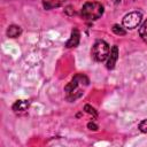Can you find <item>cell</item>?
I'll list each match as a JSON object with an SVG mask.
<instances>
[{"label": "cell", "instance_id": "6da1fadb", "mask_svg": "<svg viewBox=\"0 0 147 147\" xmlns=\"http://www.w3.org/2000/svg\"><path fill=\"white\" fill-rule=\"evenodd\" d=\"M88 85V79L86 76L84 75H76L72 80L70 83L67 84V86L64 87V92H65V98L72 102L75 100H77L78 98H80L84 93L85 87Z\"/></svg>", "mask_w": 147, "mask_h": 147}, {"label": "cell", "instance_id": "7a4b0ae2", "mask_svg": "<svg viewBox=\"0 0 147 147\" xmlns=\"http://www.w3.org/2000/svg\"><path fill=\"white\" fill-rule=\"evenodd\" d=\"M102 14H103V6L96 1L85 2L80 10L82 17L86 21H95L100 18Z\"/></svg>", "mask_w": 147, "mask_h": 147}, {"label": "cell", "instance_id": "3957f363", "mask_svg": "<svg viewBox=\"0 0 147 147\" xmlns=\"http://www.w3.org/2000/svg\"><path fill=\"white\" fill-rule=\"evenodd\" d=\"M110 53V48H109V45L105 41V40H96L92 47V51H91V55L92 57L98 61V62H102L105 61L108 55Z\"/></svg>", "mask_w": 147, "mask_h": 147}, {"label": "cell", "instance_id": "277c9868", "mask_svg": "<svg viewBox=\"0 0 147 147\" xmlns=\"http://www.w3.org/2000/svg\"><path fill=\"white\" fill-rule=\"evenodd\" d=\"M141 18H142V15L140 11H131L123 17L122 24L125 29L132 30V29H136L137 26H139Z\"/></svg>", "mask_w": 147, "mask_h": 147}, {"label": "cell", "instance_id": "5b68a950", "mask_svg": "<svg viewBox=\"0 0 147 147\" xmlns=\"http://www.w3.org/2000/svg\"><path fill=\"white\" fill-rule=\"evenodd\" d=\"M118 59V47L117 46H113V48L110 49V53L108 55V61H107V68L108 69H113L115 67V63Z\"/></svg>", "mask_w": 147, "mask_h": 147}, {"label": "cell", "instance_id": "8992f818", "mask_svg": "<svg viewBox=\"0 0 147 147\" xmlns=\"http://www.w3.org/2000/svg\"><path fill=\"white\" fill-rule=\"evenodd\" d=\"M79 39H80V33L78 31V29H74L71 31V36L69 38V40L67 41L65 46L68 48H72V47H76L78 44H79Z\"/></svg>", "mask_w": 147, "mask_h": 147}, {"label": "cell", "instance_id": "52a82bcc", "mask_svg": "<svg viewBox=\"0 0 147 147\" xmlns=\"http://www.w3.org/2000/svg\"><path fill=\"white\" fill-rule=\"evenodd\" d=\"M29 106H30V102L28 100H17L14 105H13V110L17 114H21V113H25L28 109H29Z\"/></svg>", "mask_w": 147, "mask_h": 147}, {"label": "cell", "instance_id": "ba28073f", "mask_svg": "<svg viewBox=\"0 0 147 147\" xmlns=\"http://www.w3.org/2000/svg\"><path fill=\"white\" fill-rule=\"evenodd\" d=\"M22 33V29L18 25H9V28L7 29V36L10 38H17L20 34Z\"/></svg>", "mask_w": 147, "mask_h": 147}, {"label": "cell", "instance_id": "9c48e42d", "mask_svg": "<svg viewBox=\"0 0 147 147\" xmlns=\"http://www.w3.org/2000/svg\"><path fill=\"white\" fill-rule=\"evenodd\" d=\"M139 36L141 37V39L147 42V20L142 22V24L139 28Z\"/></svg>", "mask_w": 147, "mask_h": 147}, {"label": "cell", "instance_id": "30bf717a", "mask_svg": "<svg viewBox=\"0 0 147 147\" xmlns=\"http://www.w3.org/2000/svg\"><path fill=\"white\" fill-rule=\"evenodd\" d=\"M63 2H65V0H49V2H44V6H45V8L49 9V8H53V7L61 6Z\"/></svg>", "mask_w": 147, "mask_h": 147}, {"label": "cell", "instance_id": "8fae6325", "mask_svg": "<svg viewBox=\"0 0 147 147\" xmlns=\"http://www.w3.org/2000/svg\"><path fill=\"white\" fill-rule=\"evenodd\" d=\"M113 32H114L115 34H118V36H124V34L126 33V31L124 30V28L119 26L118 24H115V25L113 26Z\"/></svg>", "mask_w": 147, "mask_h": 147}, {"label": "cell", "instance_id": "7c38bea8", "mask_svg": "<svg viewBox=\"0 0 147 147\" xmlns=\"http://www.w3.org/2000/svg\"><path fill=\"white\" fill-rule=\"evenodd\" d=\"M139 130L144 133H147V119H144L139 124Z\"/></svg>", "mask_w": 147, "mask_h": 147}, {"label": "cell", "instance_id": "4fadbf2b", "mask_svg": "<svg viewBox=\"0 0 147 147\" xmlns=\"http://www.w3.org/2000/svg\"><path fill=\"white\" fill-rule=\"evenodd\" d=\"M85 110H86L88 114H93V116H94V117L96 116V111H95V109H94V108H92L91 106L86 105V106H85Z\"/></svg>", "mask_w": 147, "mask_h": 147}, {"label": "cell", "instance_id": "5bb4252c", "mask_svg": "<svg viewBox=\"0 0 147 147\" xmlns=\"http://www.w3.org/2000/svg\"><path fill=\"white\" fill-rule=\"evenodd\" d=\"M87 126H88V129H90V130H94V131H95V130H98V125H96V124H94V123H91V122H90V123L87 124Z\"/></svg>", "mask_w": 147, "mask_h": 147}]
</instances>
